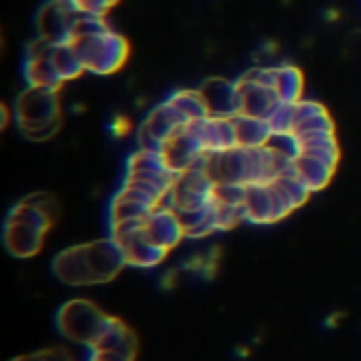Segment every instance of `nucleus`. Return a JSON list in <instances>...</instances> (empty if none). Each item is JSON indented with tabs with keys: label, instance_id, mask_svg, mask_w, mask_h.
<instances>
[{
	"label": "nucleus",
	"instance_id": "f257e3e1",
	"mask_svg": "<svg viewBox=\"0 0 361 361\" xmlns=\"http://www.w3.org/2000/svg\"><path fill=\"white\" fill-rule=\"evenodd\" d=\"M68 42L78 53L85 72L102 76L118 72L131 53L129 40L112 30L106 17L80 15Z\"/></svg>",
	"mask_w": 361,
	"mask_h": 361
},
{
	"label": "nucleus",
	"instance_id": "f03ea898",
	"mask_svg": "<svg viewBox=\"0 0 361 361\" xmlns=\"http://www.w3.org/2000/svg\"><path fill=\"white\" fill-rule=\"evenodd\" d=\"M15 121L19 133L30 142H47L61 127L59 91L27 87L15 102Z\"/></svg>",
	"mask_w": 361,
	"mask_h": 361
},
{
	"label": "nucleus",
	"instance_id": "7ed1b4c3",
	"mask_svg": "<svg viewBox=\"0 0 361 361\" xmlns=\"http://www.w3.org/2000/svg\"><path fill=\"white\" fill-rule=\"evenodd\" d=\"M55 220L32 205L30 201L21 199L6 216L4 222V245L11 256L15 258H32L36 256L42 245L44 237L51 231Z\"/></svg>",
	"mask_w": 361,
	"mask_h": 361
},
{
	"label": "nucleus",
	"instance_id": "20e7f679",
	"mask_svg": "<svg viewBox=\"0 0 361 361\" xmlns=\"http://www.w3.org/2000/svg\"><path fill=\"white\" fill-rule=\"evenodd\" d=\"M108 322L110 315H106L95 302L85 298H74L61 305V309L57 311V328L61 336L89 349L99 341Z\"/></svg>",
	"mask_w": 361,
	"mask_h": 361
},
{
	"label": "nucleus",
	"instance_id": "39448f33",
	"mask_svg": "<svg viewBox=\"0 0 361 361\" xmlns=\"http://www.w3.org/2000/svg\"><path fill=\"white\" fill-rule=\"evenodd\" d=\"M245 216L254 224H275L294 209L286 203L273 182H256L245 186Z\"/></svg>",
	"mask_w": 361,
	"mask_h": 361
},
{
	"label": "nucleus",
	"instance_id": "423d86ee",
	"mask_svg": "<svg viewBox=\"0 0 361 361\" xmlns=\"http://www.w3.org/2000/svg\"><path fill=\"white\" fill-rule=\"evenodd\" d=\"M186 118L180 114V110L165 99L163 104H159L140 125L137 129V140H140V148L146 150H157L161 152L163 144L182 127H186Z\"/></svg>",
	"mask_w": 361,
	"mask_h": 361
},
{
	"label": "nucleus",
	"instance_id": "0eeeda50",
	"mask_svg": "<svg viewBox=\"0 0 361 361\" xmlns=\"http://www.w3.org/2000/svg\"><path fill=\"white\" fill-rule=\"evenodd\" d=\"M55 42L36 38L25 53L23 59V76L27 87H38V89H49V91H59L63 87V80L59 78L53 59H51V51H53Z\"/></svg>",
	"mask_w": 361,
	"mask_h": 361
},
{
	"label": "nucleus",
	"instance_id": "6e6552de",
	"mask_svg": "<svg viewBox=\"0 0 361 361\" xmlns=\"http://www.w3.org/2000/svg\"><path fill=\"white\" fill-rule=\"evenodd\" d=\"M80 13L68 0H49L36 15L38 38L49 42H68Z\"/></svg>",
	"mask_w": 361,
	"mask_h": 361
},
{
	"label": "nucleus",
	"instance_id": "1a4fd4ad",
	"mask_svg": "<svg viewBox=\"0 0 361 361\" xmlns=\"http://www.w3.org/2000/svg\"><path fill=\"white\" fill-rule=\"evenodd\" d=\"M144 233L152 243L159 247L171 252L184 237V224L176 209L171 207H157L146 220H144Z\"/></svg>",
	"mask_w": 361,
	"mask_h": 361
},
{
	"label": "nucleus",
	"instance_id": "9d476101",
	"mask_svg": "<svg viewBox=\"0 0 361 361\" xmlns=\"http://www.w3.org/2000/svg\"><path fill=\"white\" fill-rule=\"evenodd\" d=\"M199 91L203 95V102L207 106L209 116L233 118L239 114L237 82H231L226 78H207Z\"/></svg>",
	"mask_w": 361,
	"mask_h": 361
},
{
	"label": "nucleus",
	"instance_id": "9b49d317",
	"mask_svg": "<svg viewBox=\"0 0 361 361\" xmlns=\"http://www.w3.org/2000/svg\"><path fill=\"white\" fill-rule=\"evenodd\" d=\"M53 273L61 283L72 286V288L93 286L91 273H89V267H87V260H85L82 243L59 252L53 258Z\"/></svg>",
	"mask_w": 361,
	"mask_h": 361
},
{
	"label": "nucleus",
	"instance_id": "f8f14e48",
	"mask_svg": "<svg viewBox=\"0 0 361 361\" xmlns=\"http://www.w3.org/2000/svg\"><path fill=\"white\" fill-rule=\"evenodd\" d=\"M91 349H95V351H108V353H116V355H125V357L135 360L137 338H135V334H133V330L129 326H125L116 317H110L104 334L99 336V341Z\"/></svg>",
	"mask_w": 361,
	"mask_h": 361
},
{
	"label": "nucleus",
	"instance_id": "ddd939ff",
	"mask_svg": "<svg viewBox=\"0 0 361 361\" xmlns=\"http://www.w3.org/2000/svg\"><path fill=\"white\" fill-rule=\"evenodd\" d=\"M322 131H334V123L328 114V110L311 99L296 102V125L292 135L302 133H322Z\"/></svg>",
	"mask_w": 361,
	"mask_h": 361
},
{
	"label": "nucleus",
	"instance_id": "4468645a",
	"mask_svg": "<svg viewBox=\"0 0 361 361\" xmlns=\"http://www.w3.org/2000/svg\"><path fill=\"white\" fill-rule=\"evenodd\" d=\"M334 171H336V165L326 163L317 157H309V154L294 157V173L311 188V192L324 190L330 184Z\"/></svg>",
	"mask_w": 361,
	"mask_h": 361
},
{
	"label": "nucleus",
	"instance_id": "2eb2a0df",
	"mask_svg": "<svg viewBox=\"0 0 361 361\" xmlns=\"http://www.w3.org/2000/svg\"><path fill=\"white\" fill-rule=\"evenodd\" d=\"M233 123H235L237 146L262 148L273 140V131H271V127H269V123L264 118L237 114V116H233Z\"/></svg>",
	"mask_w": 361,
	"mask_h": 361
},
{
	"label": "nucleus",
	"instance_id": "dca6fc26",
	"mask_svg": "<svg viewBox=\"0 0 361 361\" xmlns=\"http://www.w3.org/2000/svg\"><path fill=\"white\" fill-rule=\"evenodd\" d=\"M273 87L281 102L296 104L302 99L305 76L298 66H292V63L273 66Z\"/></svg>",
	"mask_w": 361,
	"mask_h": 361
},
{
	"label": "nucleus",
	"instance_id": "f3484780",
	"mask_svg": "<svg viewBox=\"0 0 361 361\" xmlns=\"http://www.w3.org/2000/svg\"><path fill=\"white\" fill-rule=\"evenodd\" d=\"M51 59H53V66H55V70L63 82L74 80L80 74H85L82 61L70 42H55L53 51H51Z\"/></svg>",
	"mask_w": 361,
	"mask_h": 361
},
{
	"label": "nucleus",
	"instance_id": "a211bd4d",
	"mask_svg": "<svg viewBox=\"0 0 361 361\" xmlns=\"http://www.w3.org/2000/svg\"><path fill=\"white\" fill-rule=\"evenodd\" d=\"M167 99L180 110V114L186 118V123H195V121H201V118L209 116L207 106H205L203 95H201L199 89H182V91H176Z\"/></svg>",
	"mask_w": 361,
	"mask_h": 361
},
{
	"label": "nucleus",
	"instance_id": "6ab92c4d",
	"mask_svg": "<svg viewBox=\"0 0 361 361\" xmlns=\"http://www.w3.org/2000/svg\"><path fill=\"white\" fill-rule=\"evenodd\" d=\"M76 13L89 15V17H108V13L121 2V0H68Z\"/></svg>",
	"mask_w": 361,
	"mask_h": 361
},
{
	"label": "nucleus",
	"instance_id": "aec40b11",
	"mask_svg": "<svg viewBox=\"0 0 361 361\" xmlns=\"http://www.w3.org/2000/svg\"><path fill=\"white\" fill-rule=\"evenodd\" d=\"M87 361H135L125 355H116V353H108V351H95L89 349V360Z\"/></svg>",
	"mask_w": 361,
	"mask_h": 361
},
{
	"label": "nucleus",
	"instance_id": "412c9836",
	"mask_svg": "<svg viewBox=\"0 0 361 361\" xmlns=\"http://www.w3.org/2000/svg\"><path fill=\"white\" fill-rule=\"evenodd\" d=\"M112 131H114L118 137H123V135H127V133L131 131V123L125 121V118H116L114 125H112Z\"/></svg>",
	"mask_w": 361,
	"mask_h": 361
}]
</instances>
